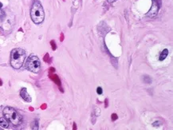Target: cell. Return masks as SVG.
I'll return each mask as SVG.
<instances>
[{
  "label": "cell",
  "mask_w": 173,
  "mask_h": 130,
  "mask_svg": "<svg viewBox=\"0 0 173 130\" xmlns=\"http://www.w3.org/2000/svg\"><path fill=\"white\" fill-rule=\"evenodd\" d=\"M31 17L35 24H40L44 21L45 13L41 2L38 0H34L31 9Z\"/></svg>",
  "instance_id": "6da1fadb"
},
{
  "label": "cell",
  "mask_w": 173,
  "mask_h": 130,
  "mask_svg": "<svg viewBox=\"0 0 173 130\" xmlns=\"http://www.w3.org/2000/svg\"><path fill=\"white\" fill-rule=\"evenodd\" d=\"M25 59L26 53L22 49L16 48L11 51V65L15 70H18L22 66Z\"/></svg>",
  "instance_id": "7a4b0ae2"
},
{
  "label": "cell",
  "mask_w": 173,
  "mask_h": 130,
  "mask_svg": "<svg viewBox=\"0 0 173 130\" xmlns=\"http://www.w3.org/2000/svg\"><path fill=\"white\" fill-rule=\"evenodd\" d=\"M3 115L4 118L8 120V121H10L14 125H19L22 121V118L21 115L11 107L4 108Z\"/></svg>",
  "instance_id": "3957f363"
},
{
  "label": "cell",
  "mask_w": 173,
  "mask_h": 130,
  "mask_svg": "<svg viewBox=\"0 0 173 130\" xmlns=\"http://www.w3.org/2000/svg\"><path fill=\"white\" fill-rule=\"evenodd\" d=\"M26 68L29 71L33 72L34 73H38L41 70V62H40L39 58L36 55L31 54L27 58V62H26Z\"/></svg>",
  "instance_id": "277c9868"
},
{
  "label": "cell",
  "mask_w": 173,
  "mask_h": 130,
  "mask_svg": "<svg viewBox=\"0 0 173 130\" xmlns=\"http://www.w3.org/2000/svg\"><path fill=\"white\" fill-rule=\"evenodd\" d=\"M152 5L151 9L147 14V16L148 18H155L158 14L160 8L161 7V0H152Z\"/></svg>",
  "instance_id": "5b68a950"
},
{
  "label": "cell",
  "mask_w": 173,
  "mask_h": 130,
  "mask_svg": "<svg viewBox=\"0 0 173 130\" xmlns=\"http://www.w3.org/2000/svg\"><path fill=\"white\" fill-rule=\"evenodd\" d=\"M20 97L27 102H31V98L27 93V90L26 88H22L20 91Z\"/></svg>",
  "instance_id": "8992f818"
},
{
  "label": "cell",
  "mask_w": 173,
  "mask_h": 130,
  "mask_svg": "<svg viewBox=\"0 0 173 130\" xmlns=\"http://www.w3.org/2000/svg\"><path fill=\"white\" fill-rule=\"evenodd\" d=\"M0 126L2 127L3 128H9V121H8V120L6 119L5 118H0Z\"/></svg>",
  "instance_id": "52a82bcc"
},
{
  "label": "cell",
  "mask_w": 173,
  "mask_h": 130,
  "mask_svg": "<svg viewBox=\"0 0 173 130\" xmlns=\"http://www.w3.org/2000/svg\"><path fill=\"white\" fill-rule=\"evenodd\" d=\"M168 55V49H164L162 52H161V55H160L159 60L160 61H164V59L166 58Z\"/></svg>",
  "instance_id": "ba28073f"
},
{
  "label": "cell",
  "mask_w": 173,
  "mask_h": 130,
  "mask_svg": "<svg viewBox=\"0 0 173 130\" xmlns=\"http://www.w3.org/2000/svg\"><path fill=\"white\" fill-rule=\"evenodd\" d=\"M50 78L54 81L57 85H58L59 86H61V82H60V80H59L58 77H57V75H50Z\"/></svg>",
  "instance_id": "9c48e42d"
},
{
  "label": "cell",
  "mask_w": 173,
  "mask_h": 130,
  "mask_svg": "<svg viewBox=\"0 0 173 130\" xmlns=\"http://www.w3.org/2000/svg\"><path fill=\"white\" fill-rule=\"evenodd\" d=\"M31 128L35 130L38 129V121H37V120H34V121H33L32 124H31Z\"/></svg>",
  "instance_id": "30bf717a"
},
{
  "label": "cell",
  "mask_w": 173,
  "mask_h": 130,
  "mask_svg": "<svg viewBox=\"0 0 173 130\" xmlns=\"http://www.w3.org/2000/svg\"><path fill=\"white\" fill-rule=\"evenodd\" d=\"M143 81L147 84L152 83V79H151V78H150L149 76H148V75H145V76L143 77Z\"/></svg>",
  "instance_id": "8fae6325"
},
{
  "label": "cell",
  "mask_w": 173,
  "mask_h": 130,
  "mask_svg": "<svg viewBox=\"0 0 173 130\" xmlns=\"http://www.w3.org/2000/svg\"><path fill=\"white\" fill-rule=\"evenodd\" d=\"M50 44H51V47H52V49H53V50H55L56 49H57V47H56V43L54 40L50 42Z\"/></svg>",
  "instance_id": "7c38bea8"
},
{
  "label": "cell",
  "mask_w": 173,
  "mask_h": 130,
  "mask_svg": "<svg viewBox=\"0 0 173 130\" xmlns=\"http://www.w3.org/2000/svg\"><path fill=\"white\" fill-rule=\"evenodd\" d=\"M96 93H98L99 95L102 94V93H103V90H102V88L101 87H97V89H96Z\"/></svg>",
  "instance_id": "4fadbf2b"
},
{
  "label": "cell",
  "mask_w": 173,
  "mask_h": 130,
  "mask_svg": "<svg viewBox=\"0 0 173 130\" xmlns=\"http://www.w3.org/2000/svg\"><path fill=\"white\" fill-rule=\"evenodd\" d=\"M111 118H112V121H116V120H117L118 119V116L117 115H116V113H113V114H112V117H111Z\"/></svg>",
  "instance_id": "5bb4252c"
},
{
  "label": "cell",
  "mask_w": 173,
  "mask_h": 130,
  "mask_svg": "<svg viewBox=\"0 0 173 130\" xmlns=\"http://www.w3.org/2000/svg\"><path fill=\"white\" fill-rule=\"evenodd\" d=\"M160 125H161V123H160L159 121H156V122H154V123L152 124V125H153L154 127H159Z\"/></svg>",
  "instance_id": "9a60e30c"
},
{
  "label": "cell",
  "mask_w": 173,
  "mask_h": 130,
  "mask_svg": "<svg viewBox=\"0 0 173 130\" xmlns=\"http://www.w3.org/2000/svg\"><path fill=\"white\" fill-rule=\"evenodd\" d=\"M3 16H4V12L1 10V8H0V18H3Z\"/></svg>",
  "instance_id": "2e32d148"
},
{
  "label": "cell",
  "mask_w": 173,
  "mask_h": 130,
  "mask_svg": "<svg viewBox=\"0 0 173 130\" xmlns=\"http://www.w3.org/2000/svg\"><path fill=\"white\" fill-rule=\"evenodd\" d=\"M100 112H101L100 109H96V116H99V115H100Z\"/></svg>",
  "instance_id": "e0dca14e"
},
{
  "label": "cell",
  "mask_w": 173,
  "mask_h": 130,
  "mask_svg": "<svg viewBox=\"0 0 173 130\" xmlns=\"http://www.w3.org/2000/svg\"><path fill=\"white\" fill-rule=\"evenodd\" d=\"M47 58H49V54H48V53H47V54H46V56H45V58H44V61H45V62H47Z\"/></svg>",
  "instance_id": "ac0fdd59"
},
{
  "label": "cell",
  "mask_w": 173,
  "mask_h": 130,
  "mask_svg": "<svg viewBox=\"0 0 173 130\" xmlns=\"http://www.w3.org/2000/svg\"><path fill=\"white\" fill-rule=\"evenodd\" d=\"M105 108H107V107H108V99H106V100H105Z\"/></svg>",
  "instance_id": "d6986e66"
},
{
  "label": "cell",
  "mask_w": 173,
  "mask_h": 130,
  "mask_svg": "<svg viewBox=\"0 0 173 130\" xmlns=\"http://www.w3.org/2000/svg\"><path fill=\"white\" fill-rule=\"evenodd\" d=\"M50 71L54 72V71H55V69H54V68H50Z\"/></svg>",
  "instance_id": "ffe728a7"
},
{
  "label": "cell",
  "mask_w": 173,
  "mask_h": 130,
  "mask_svg": "<svg viewBox=\"0 0 173 130\" xmlns=\"http://www.w3.org/2000/svg\"><path fill=\"white\" fill-rule=\"evenodd\" d=\"M73 129H77V127H76V124L73 123Z\"/></svg>",
  "instance_id": "44dd1931"
},
{
  "label": "cell",
  "mask_w": 173,
  "mask_h": 130,
  "mask_svg": "<svg viewBox=\"0 0 173 130\" xmlns=\"http://www.w3.org/2000/svg\"><path fill=\"white\" fill-rule=\"evenodd\" d=\"M115 1H116V0H108V2H115Z\"/></svg>",
  "instance_id": "7402d4cb"
},
{
  "label": "cell",
  "mask_w": 173,
  "mask_h": 130,
  "mask_svg": "<svg viewBox=\"0 0 173 130\" xmlns=\"http://www.w3.org/2000/svg\"><path fill=\"white\" fill-rule=\"evenodd\" d=\"M2 80H0V86H2Z\"/></svg>",
  "instance_id": "603a6c76"
},
{
  "label": "cell",
  "mask_w": 173,
  "mask_h": 130,
  "mask_svg": "<svg viewBox=\"0 0 173 130\" xmlns=\"http://www.w3.org/2000/svg\"><path fill=\"white\" fill-rule=\"evenodd\" d=\"M61 41H63V34H62V38H61Z\"/></svg>",
  "instance_id": "cb8c5ba5"
},
{
  "label": "cell",
  "mask_w": 173,
  "mask_h": 130,
  "mask_svg": "<svg viewBox=\"0 0 173 130\" xmlns=\"http://www.w3.org/2000/svg\"><path fill=\"white\" fill-rule=\"evenodd\" d=\"M2 4L0 2V8H2Z\"/></svg>",
  "instance_id": "d4e9b609"
}]
</instances>
